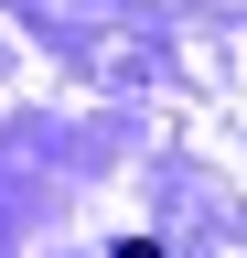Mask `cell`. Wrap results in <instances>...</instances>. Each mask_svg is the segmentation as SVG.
Returning a JSON list of instances; mask_svg holds the SVG:
<instances>
[{
  "label": "cell",
  "mask_w": 247,
  "mask_h": 258,
  "mask_svg": "<svg viewBox=\"0 0 247 258\" xmlns=\"http://www.w3.org/2000/svg\"><path fill=\"white\" fill-rule=\"evenodd\" d=\"M108 258H161V247H108Z\"/></svg>",
  "instance_id": "6da1fadb"
}]
</instances>
